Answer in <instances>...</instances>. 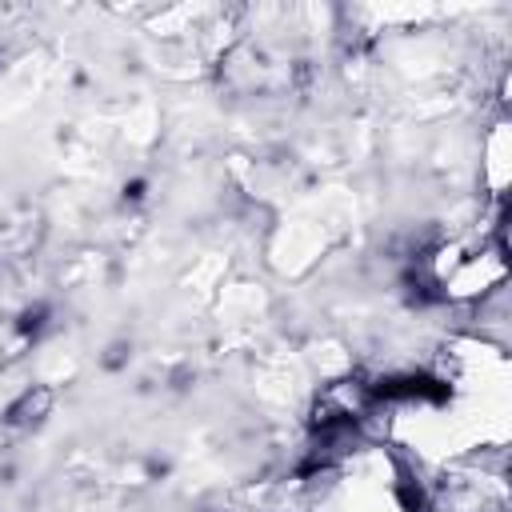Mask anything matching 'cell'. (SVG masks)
<instances>
[{
	"label": "cell",
	"instance_id": "1",
	"mask_svg": "<svg viewBox=\"0 0 512 512\" xmlns=\"http://www.w3.org/2000/svg\"><path fill=\"white\" fill-rule=\"evenodd\" d=\"M372 392L384 396V400H432V404L448 400V384H440L432 376H420V372L416 376H388Z\"/></svg>",
	"mask_w": 512,
	"mask_h": 512
}]
</instances>
